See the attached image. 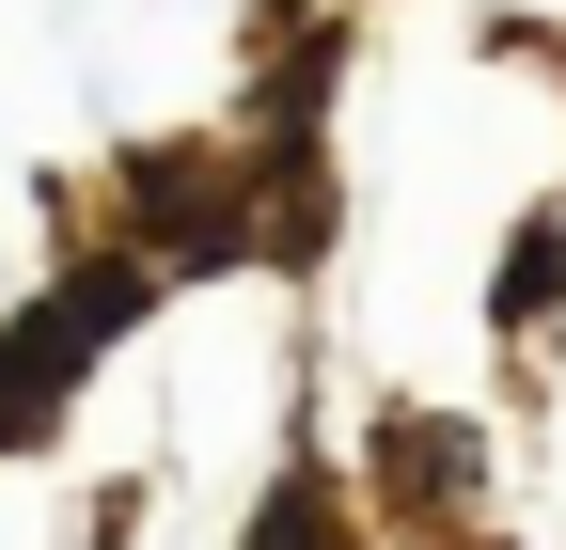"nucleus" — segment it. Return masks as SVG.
Listing matches in <instances>:
<instances>
[{"instance_id":"obj_1","label":"nucleus","mask_w":566,"mask_h":550,"mask_svg":"<svg viewBox=\"0 0 566 550\" xmlns=\"http://www.w3.org/2000/svg\"><path fill=\"white\" fill-rule=\"evenodd\" d=\"M126 204H142V236H158V284L252 267V189L205 158V142H142V158H126Z\"/></svg>"},{"instance_id":"obj_4","label":"nucleus","mask_w":566,"mask_h":550,"mask_svg":"<svg viewBox=\"0 0 566 550\" xmlns=\"http://www.w3.org/2000/svg\"><path fill=\"white\" fill-rule=\"evenodd\" d=\"M252 550H346V504H331V472H283V488H268V519H252Z\"/></svg>"},{"instance_id":"obj_2","label":"nucleus","mask_w":566,"mask_h":550,"mask_svg":"<svg viewBox=\"0 0 566 550\" xmlns=\"http://www.w3.org/2000/svg\"><path fill=\"white\" fill-rule=\"evenodd\" d=\"M63 393H80V347H63L48 315H0V456L63 425Z\"/></svg>"},{"instance_id":"obj_3","label":"nucleus","mask_w":566,"mask_h":550,"mask_svg":"<svg viewBox=\"0 0 566 550\" xmlns=\"http://www.w3.org/2000/svg\"><path fill=\"white\" fill-rule=\"evenodd\" d=\"M472 425H441V409H394V425H378V488L394 504H472Z\"/></svg>"}]
</instances>
